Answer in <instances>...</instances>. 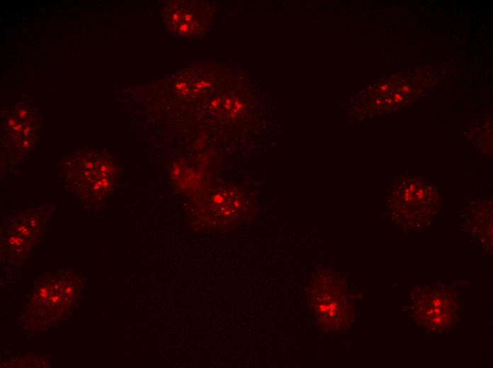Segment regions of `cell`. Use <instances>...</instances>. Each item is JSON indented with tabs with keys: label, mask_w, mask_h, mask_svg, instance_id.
<instances>
[{
	"label": "cell",
	"mask_w": 493,
	"mask_h": 368,
	"mask_svg": "<svg viewBox=\"0 0 493 368\" xmlns=\"http://www.w3.org/2000/svg\"><path fill=\"white\" fill-rule=\"evenodd\" d=\"M414 292L412 310L414 319L424 328L438 333L455 324L459 307L453 292L438 286H425Z\"/></svg>",
	"instance_id": "7a4b0ae2"
},
{
	"label": "cell",
	"mask_w": 493,
	"mask_h": 368,
	"mask_svg": "<svg viewBox=\"0 0 493 368\" xmlns=\"http://www.w3.org/2000/svg\"><path fill=\"white\" fill-rule=\"evenodd\" d=\"M308 293L320 326L339 331L350 325L353 316V303L338 276L324 271L312 275Z\"/></svg>",
	"instance_id": "6da1fadb"
}]
</instances>
